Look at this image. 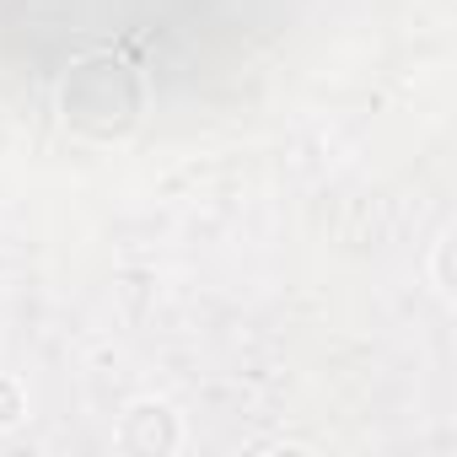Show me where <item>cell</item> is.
Listing matches in <instances>:
<instances>
[{
  "label": "cell",
  "mask_w": 457,
  "mask_h": 457,
  "mask_svg": "<svg viewBox=\"0 0 457 457\" xmlns=\"http://www.w3.org/2000/svg\"><path fill=\"white\" fill-rule=\"evenodd\" d=\"M140 108L135 76L113 60H87L71 81H65V119L87 135H119Z\"/></svg>",
  "instance_id": "6da1fadb"
},
{
  "label": "cell",
  "mask_w": 457,
  "mask_h": 457,
  "mask_svg": "<svg viewBox=\"0 0 457 457\" xmlns=\"http://www.w3.org/2000/svg\"><path fill=\"white\" fill-rule=\"evenodd\" d=\"M119 446L135 452V457H167L183 446V420L172 403L162 398H135L124 414H119Z\"/></svg>",
  "instance_id": "7a4b0ae2"
},
{
  "label": "cell",
  "mask_w": 457,
  "mask_h": 457,
  "mask_svg": "<svg viewBox=\"0 0 457 457\" xmlns=\"http://www.w3.org/2000/svg\"><path fill=\"white\" fill-rule=\"evenodd\" d=\"M22 420H28V387L12 371H0V430H17Z\"/></svg>",
  "instance_id": "3957f363"
},
{
  "label": "cell",
  "mask_w": 457,
  "mask_h": 457,
  "mask_svg": "<svg viewBox=\"0 0 457 457\" xmlns=\"http://www.w3.org/2000/svg\"><path fill=\"white\" fill-rule=\"evenodd\" d=\"M430 280H436V296L452 302V237L436 243V253H430Z\"/></svg>",
  "instance_id": "277c9868"
}]
</instances>
